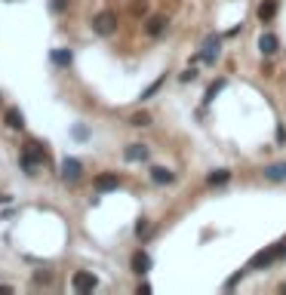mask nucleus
<instances>
[{"instance_id": "12", "label": "nucleus", "mask_w": 286, "mask_h": 295, "mask_svg": "<svg viewBox=\"0 0 286 295\" xmlns=\"http://www.w3.org/2000/svg\"><path fill=\"white\" fill-rule=\"evenodd\" d=\"M151 181H157V185H173L176 175L169 172L166 166H151Z\"/></svg>"}, {"instance_id": "22", "label": "nucleus", "mask_w": 286, "mask_h": 295, "mask_svg": "<svg viewBox=\"0 0 286 295\" xmlns=\"http://www.w3.org/2000/svg\"><path fill=\"white\" fill-rule=\"evenodd\" d=\"M135 234H139V237L148 234V219H139V224H135Z\"/></svg>"}, {"instance_id": "9", "label": "nucleus", "mask_w": 286, "mask_h": 295, "mask_svg": "<svg viewBox=\"0 0 286 295\" xmlns=\"http://www.w3.org/2000/svg\"><path fill=\"white\" fill-rule=\"evenodd\" d=\"M228 181H231V169H212V172L207 175L209 188H222V185H228Z\"/></svg>"}, {"instance_id": "13", "label": "nucleus", "mask_w": 286, "mask_h": 295, "mask_svg": "<svg viewBox=\"0 0 286 295\" xmlns=\"http://www.w3.org/2000/svg\"><path fill=\"white\" fill-rule=\"evenodd\" d=\"M132 270L135 274H148V270H151V258H148V252L139 249V252L132 255Z\"/></svg>"}, {"instance_id": "2", "label": "nucleus", "mask_w": 286, "mask_h": 295, "mask_svg": "<svg viewBox=\"0 0 286 295\" xmlns=\"http://www.w3.org/2000/svg\"><path fill=\"white\" fill-rule=\"evenodd\" d=\"M93 31H96V34H102V37H108V34H114V31H117V16H114L111 9H105V13H99V16L93 19Z\"/></svg>"}, {"instance_id": "3", "label": "nucleus", "mask_w": 286, "mask_h": 295, "mask_svg": "<svg viewBox=\"0 0 286 295\" xmlns=\"http://www.w3.org/2000/svg\"><path fill=\"white\" fill-rule=\"evenodd\" d=\"M71 286L77 292H93L99 286V280H96V274H89V270H77V274L71 277Z\"/></svg>"}, {"instance_id": "18", "label": "nucleus", "mask_w": 286, "mask_h": 295, "mask_svg": "<svg viewBox=\"0 0 286 295\" xmlns=\"http://www.w3.org/2000/svg\"><path fill=\"white\" fill-rule=\"evenodd\" d=\"M52 62L55 65H71V52H68V49H55L52 52Z\"/></svg>"}, {"instance_id": "20", "label": "nucleus", "mask_w": 286, "mask_h": 295, "mask_svg": "<svg viewBox=\"0 0 286 295\" xmlns=\"http://www.w3.org/2000/svg\"><path fill=\"white\" fill-rule=\"evenodd\" d=\"M130 123H132V126H148V123H151V117H148L145 111H139V114H132V117H130Z\"/></svg>"}, {"instance_id": "14", "label": "nucleus", "mask_w": 286, "mask_h": 295, "mask_svg": "<svg viewBox=\"0 0 286 295\" xmlns=\"http://www.w3.org/2000/svg\"><path fill=\"white\" fill-rule=\"evenodd\" d=\"M265 178L268 181H286V163H271V166H265Z\"/></svg>"}, {"instance_id": "1", "label": "nucleus", "mask_w": 286, "mask_h": 295, "mask_svg": "<svg viewBox=\"0 0 286 295\" xmlns=\"http://www.w3.org/2000/svg\"><path fill=\"white\" fill-rule=\"evenodd\" d=\"M43 163H47V151H43L40 145L28 142V145H25V151H22V166H25V172H28V175H34Z\"/></svg>"}, {"instance_id": "8", "label": "nucleus", "mask_w": 286, "mask_h": 295, "mask_svg": "<svg viewBox=\"0 0 286 295\" xmlns=\"http://www.w3.org/2000/svg\"><path fill=\"white\" fill-rule=\"evenodd\" d=\"M163 31H166V16H148V22H145V34L160 37Z\"/></svg>"}, {"instance_id": "7", "label": "nucleus", "mask_w": 286, "mask_h": 295, "mask_svg": "<svg viewBox=\"0 0 286 295\" xmlns=\"http://www.w3.org/2000/svg\"><path fill=\"white\" fill-rule=\"evenodd\" d=\"M274 262H277V249L271 246V249H265V252H259L253 262H249V268L259 270V268H268V265H274Z\"/></svg>"}, {"instance_id": "11", "label": "nucleus", "mask_w": 286, "mask_h": 295, "mask_svg": "<svg viewBox=\"0 0 286 295\" xmlns=\"http://www.w3.org/2000/svg\"><path fill=\"white\" fill-rule=\"evenodd\" d=\"M130 163H139V160H148V148L145 145H127V151H123Z\"/></svg>"}, {"instance_id": "10", "label": "nucleus", "mask_w": 286, "mask_h": 295, "mask_svg": "<svg viewBox=\"0 0 286 295\" xmlns=\"http://www.w3.org/2000/svg\"><path fill=\"white\" fill-rule=\"evenodd\" d=\"M93 185H96V191H114V188L120 185V178L114 175V172H105V175H96Z\"/></svg>"}, {"instance_id": "21", "label": "nucleus", "mask_w": 286, "mask_h": 295, "mask_svg": "<svg viewBox=\"0 0 286 295\" xmlns=\"http://www.w3.org/2000/svg\"><path fill=\"white\" fill-rule=\"evenodd\" d=\"M132 13L135 16H145L148 13V3H145V0H132Z\"/></svg>"}, {"instance_id": "16", "label": "nucleus", "mask_w": 286, "mask_h": 295, "mask_svg": "<svg viewBox=\"0 0 286 295\" xmlns=\"http://www.w3.org/2000/svg\"><path fill=\"white\" fill-rule=\"evenodd\" d=\"M274 13H277V0H261V6H259V19H261V22H271Z\"/></svg>"}, {"instance_id": "17", "label": "nucleus", "mask_w": 286, "mask_h": 295, "mask_svg": "<svg viewBox=\"0 0 286 295\" xmlns=\"http://www.w3.org/2000/svg\"><path fill=\"white\" fill-rule=\"evenodd\" d=\"M222 89H225V80H215V83H209V89H207V96H203V101H207V105H209V101H212L215 96L222 93Z\"/></svg>"}, {"instance_id": "6", "label": "nucleus", "mask_w": 286, "mask_h": 295, "mask_svg": "<svg viewBox=\"0 0 286 295\" xmlns=\"http://www.w3.org/2000/svg\"><path fill=\"white\" fill-rule=\"evenodd\" d=\"M259 49H261V55H277L280 52V40H277V34H261L259 37Z\"/></svg>"}, {"instance_id": "15", "label": "nucleus", "mask_w": 286, "mask_h": 295, "mask_svg": "<svg viewBox=\"0 0 286 295\" xmlns=\"http://www.w3.org/2000/svg\"><path fill=\"white\" fill-rule=\"evenodd\" d=\"M3 120H6V126H9V129H22V126H25V117H22V111H19V108H9Z\"/></svg>"}, {"instance_id": "5", "label": "nucleus", "mask_w": 286, "mask_h": 295, "mask_svg": "<svg viewBox=\"0 0 286 295\" xmlns=\"http://www.w3.org/2000/svg\"><path fill=\"white\" fill-rule=\"evenodd\" d=\"M219 43H222L219 34H209L207 43H203V52L197 55V59H203V62H215V59H219Z\"/></svg>"}, {"instance_id": "23", "label": "nucleus", "mask_w": 286, "mask_h": 295, "mask_svg": "<svg viewBox=\"0 0 286 295\" xmlns=\"http://www.w3.org/2000/svg\"><path fill=\"white\" fill-rule=\"evenodd\" d=\"M65 6H68V0H52V9H55V13H62Z\"/></svg>"}, {"instance_id": "19", "label": "nucleus", "mask_w": 286, "mask_h": 295, "mask_svg": "<svg viewBox=\"0 0 286 295\" xmlns=\"http://www.w3.org/2000/svg\"><path fill=\"white\" fill-rule=\"evenodd\" d=\"M163 80H166V77H163V74H160V77H157V80H154V83H151V86H148V89H145V93H142V98H151V96L157 93V89H160V86H163Z\"/></svg>"}, {"instance_id": "4", "label": "nucleus", "mask_w": 286, "mask_h": 295, "mask_svg": "<svg viewBox=\"0 0 286 295\" xmlns=\"http://www.w3.org/2000/svg\"><path fill=\"white\" fill-rule=\"evenodd\" d=\"M80 175H83V163H80L77 157H65L62 160V178L65 181H77Z\"/></svg>"}]
</instances>
